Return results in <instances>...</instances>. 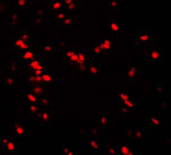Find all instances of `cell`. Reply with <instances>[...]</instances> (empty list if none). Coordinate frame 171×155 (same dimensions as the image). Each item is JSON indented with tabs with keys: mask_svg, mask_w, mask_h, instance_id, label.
Segmentation results:
<instances>
[{
	"mask_svg": "<svg viewBox=\"0 0 171 155\" xmlns=\"http://www.w3.org/2000/svg\"><path fill=\"white\" fill-rule=\"evenodd\" d=\"M154 31L153 29H141L137 31V38L136 43L139 47H152L154 45Z\"/></svg>",
	"mask_w": 171,
	"mask_h": 155,
	"instance_id": "1",
	"label": "cell"
},
{
	"mask_svg": "<svg viewBox=\"0 0 171 155\" xmlns=\"http://www.w3.org/2000/svg\"><path fill=\"white\" fill-rule=\"evenodd\" d=\"M0 144L2 146V149L5 151V153L8 155H15L17 154V148L18 145L14 139H10L8 137H1Z\"/></svg>",
	"mask_w": 171,
	"mask_h": 155,
	"instance_id": "2",
	"label": "cell"
},
{
	"mask_svg": "<svg viewBox=\"0 0 171 155\" xmlns=\"http://www.w3.org/2000/svg\"><path fill=\"white\" fill-rule=\"evenodd\" d=\"M78 58V50L74 47H65V53H64V64L65 65H74L77 64Z\"/></svg>",
	"mask_w": 171,
	"mask_h": 155,
	"instance_id": "3",
	"label": "cell"
},
{
	"mask_svg": "<svg viewBox=\"0 0 171 155\" xmlns=\"http://www.w3.org/2000/svg\"><path fill=\"white\" fill-rule=\"evenodd\" d=\"M148 63H162L164 62V54L161 48H154L147 53Z\"/></svg>",
	"mask_w": 171,
	"mask_h": 155,
	"instance_id": "4",
	"label": "cell"
},
{
	"mask_svg": "<svg viewBox=\"0 0 171 155\" xmlns=\"http://www.w3.org/2000/svg\"><path fill=\"white\" fill-rule=\"evenodd\" d=\"M54 117V112L51 109H42L38 115V120H39V124L41 125H47L48 123H50V121Z\"/></svg>",
	"mask_w": 171,
	"mask_h": 155,
	"instance_id": "5",
	"label": "cell"
},
{
	"mask_svg": "<svg viewBox=\"0 0 171 155\" xmlns=\"http://www.w3.org/2000/svg\"><path fill=\"white\" fill-rule=\"evenodd\" d=\"M25 64H26V67H28L29 72H30V73H33L34 71L39 67L40 65L45 64V59H43V56H42V55H37L33 59H31L30 62L25 63Z\"/></svg>",
	"mask_w": 171,
	"mask_h": 155,
	"instance_id": "6",
	"label": "cell"
},
{
	"mask_svg": "<svg viewBox=\"0 0 171 155\" xmlns=\"http://www.w3.org/2000/svg\"><path fill=\"white\" fill-rule=\"evenodd\" d=\"M10 133L16 139H23L24 137L26 136V130L22 125H20L18 122H15L14 124H12V132Z\"/></svg>",
	"mask_w": 171,
	"mask_h": 155,
	"instance_id": "7",
	"label": "cell"
},
{
	"mask_svg": "<svg viewBox=\"0 0 171 155\" xmlns=\"http://www.w3.org/2000/svg\"><path fill=\"white\" fill-rule=\"evenodd\" d=\"M37 55H38L37 54V49H36V48H30V49L23 50L22 54L18 56V59L24 63H28V62H30L31 59H33Z\"/></svg>",
	"mask_w": 171,
	"mask_h": 155,
	"instance_id": "8",
	"label": "cell"
},
{
	"mask_svg": "<svg viewBox=\"0 0 171 155\" xmlns=\"http://www.w3.org/2000/svg\"><path fill=\"white\" fill-rule=\"evenodd\" d=\"M101 47L103 53L105 54H109L111 50H112V46H113V42H112V38L109 37V38H101Z\"/></svg>",
	"mask_w": 171,
	"mask_h": 155,
	"instance_id": "9",
	"label": "cell"
},
{
	"mask_svg": "<svg viewBox=\"0 0 171 155\" xmlns=\"http://www.w3.org/2000/svg\"><path fill=\"white\" fill-rule=\"evenodd\" d=\"M10 41L13 42V45L14 46H16L21 51H23V50H26V49H30L31 47L29 46V43L28 42H25V41H23L22 39H20V38H12L10 39Z\"/></svg>",
	"mask_w": 171,
	"mask_h": 155,
	"instance_id": "10",
	"label": "cell"
},
{
	"mask_svg": "<svg viewBox=\"0 0 171 155\" xmlns=\"http://www.w3.org/2000/svg\"><path fill=\"white\" fill-rule=\"evenodd\" d=\"M119 154L122 155H133L136 154V147L135 146H129V145H121L119 146Z\"/></svg>",
	"mask_w": 171,
	"mask_h": 155,
	"instance_id": "11",
	"label": "cell"
},
{
	"mask_svg": "<svg viewBox=\"0 0 171 155\" xmlns=\"http://www.w3.org/2000/svg\"><path fill=\"white\" fill-rule=\"evenodd\" d=\"M128 78L130 82H136L138 79V66L137 65H131L128 70Z\"/></svg>",
	"mask_w": 171,
	"mask_h": 155,
	"instance_id": "12",
	"label": "cell"
},
{
	"mask_svg": "<svg viewBox=\"0 0 171 155\" xmlns=\"http://www.w3.org/2000/svg\"><path fill=\"white\" fill-rule=\"evenodd\" d=\"M148 125L151 127H164V122L163 120L159 116H155V115H152L148 117Z\"/></svg>",
	"mask_w": 171,
	"mask_h": 155,
	"instance_id": "13",
	"label": "cell"
},
{
	"mask_svg": "<svg viewBox=\"0 0 171 155\" xmlns=\"http://www.w3.org/2000/svg\"><path fill=\"white\" fill-rule=\"evenodd\" d=\"M120 31V22L117 18H111L109 20V32L112 34H117Z\"/></svg>",
	"mask_w": 171,
	"mask_h": 155,
	"instance_id": "14",
	"label": "cell"
},
{
	"mask_svg": "<svg viewBox=\"0 0 171 155\" xmlns=\"http://www.w3.org/2000/svg\"><path fill=\"white\" fill-rule=\"evenodd\" d=\"M63 7H64V5H63V1H58V0H53V1H50V2L48 4V8L53 9V10H54V12H56V13H59V12H62Z\"/></svg>",
	"mask_w": 171,
	"mask_h": 155,
	"instance_id": "15",
	"label": "cell"
},
{
	"mask_svg": "<svg viewBox=\"0 0 171 155\" xmlns=\"http://www.w3.org/2000/svg\"><path fill=\"white\" fill-rule=\"evenodd\" d=\"M90 147L91 149L93 151V153H98V151L101 149V139L98 137H95L93 136L91 140H90Z\"/></svg>",
	"mask_w": 171,
	"mask_h": 155,
	"instance_id": "16",
	"label": "cell"
},
{
	"mask_svg": "<svg viewBox=\"0 0 171 155\" xmlns=\"http://www.w3.org/2000/svg\"><path fill=\"white\" fill-rule=\"evenodd\" d=\"M90 57L88 55L81 51V50H78V58H77V65L78 64H81V63H86V62H89Z\"/></svg>",
	"mask_w": 171,
	"mask_h": 155,
	"instance_id": "17",
	"label": "cell"
},
{
	"mask_svg": "<svg viewBox=\"0 0 171 155\" xmlns=\"http://www.w3.org/2000/svg\"><path fill=\"white\" fill-rule=\"evenodd\" d=\"M38 114H39V106H37L36 104L29 105V116L33 117V116H37Z\"/></svg>",
	"mask_w": 171,
	"mask_h": 155,
	"instance_id": "18",
	"label": "cell"
},
{
	"mask_svg": "<svg viewBox=\"0 0 171 155\" xmlns=\"http://www.w3.org/2000/svg\"><path fill=\"white\" fill-rule=\"evenodd\" d=\"M33 93H36L37 96H42L45 90H43V87L41 85H32V90H31Z\"/></svg>",
	"mask_w": 171,
	"mask_h": 155,
	"instance_id": "19",
	"label": "cell"
},
{
	"mask_svg": "<svg viewBox=\"0 0 171 155\" xmlns=\"http://www.w3.org/2000/svg\"><path fill=\"white\" fill-rule=\"evenodd\" d=\"M101 125L103 128H107L109 125V114L107 113H103L101 115Z\"/></svg>",
	"mask_w": 171,
	"mask_h": 155,
	"instance_id": "20",
	"label": "cell"
},
{
	"mask_svg": "<svg viewBox=\"0 0 171 155\" xmlns=\"http://www.w3.org/2000/svg\"><path fill=\"white\" fill-rule=\"evenodd\" d=\"M137 105H138V103H137V101L136 99H128V101H125V105L123 106H125L128 109H133L137 107Z\"/></svg>",
	"mask_w": 171,
	"mask_h": 155,
	"instance_id": "21",
	"label": "cell"
},
{
	"mask_svg": "<svg viewBox=\"0 0 171 155\" xmlns=\"http://www.w3.org/2000/svg\"><path fill=\"white\" fill-rule=\"evenodd\" d=\"M26 99H28L29 105H33V104H36V103H37V95H36V93H33L32 91H29L28 95H26Z\"/></svg>",
	"mask_w": 171,
	"mask_h": 155,
	"instance_id": "22",
	"label": "cell"
},
{
	"mask_svg": "<svg viewBox=\"0 0 171 155\" xmlns=\"http://www.w3.org/2000/svg\"><path fill=\"white\" fill-rule=\"evenodd\" d=\"M18 38L22 39V40L25 41V42H28L29 39H30V35L28 34V32L25 31L24 29H20V30H18Z\"/></svg>",
	"mask_w": 171,
	"mask_h": 155,
	"instance_id": "23",
	"label": "cell"
},
{
	"mask_svg": "<svg viewBox=\"0 0 171 155\" xmlns=\"http://www.w3.org/2000/svg\"><path fill=\"white\" fill-rule=\"evenodd\" d=\"M55 80L54 74H49V73H45L42 75V83H50Z\"/></svg>",
	"mask_w": 171,
	"mask_h": 155,
	"instance_id": "24",
	"label": "cell"
},
{
	"mask_svg": "<svg viewBox=\"0 0 171 155\" xmlns=\"http://www.w3.org/2000/svg\"><path fill=\"white\" fill-rule=\"evenodd\" d=\"M77 4H78L77 1H72V0H64V1H63V5L67 8V9H71V10L77 7Z\"/></svg>",
	"mask_w": 171,
	"mask_h": 155,
	"instance_id": "25",
	"label": "cell"
},
{
	"mask_svg": "<svg viewBox=\"0 0 171 155\" xmlns=\"http://www.w3.org/2000/svg\"><path fill=\"white\" fill-rule=\"evenodd\" d=\"M43 54L45 55H54L55 54V48L54 45H46L43 47Z\"/></svg>",
	"mask_w": 171,
	"mask_h": 155,
	"instance_id": "26",
	"label": "cell"
},
{
	"mask_svg": "<svg viewBox=\"0 0 171 155\" xmlns=\"http://www.w3.org/2000/svg\"><path fill=\"white\" fill-rule=\"evenodd\" d=\"M99 70H101V66H99V65H97V64H96V65L90 64V65H89V69H88V72L91 73L93 75H96V74L99 72Z\"/></svg>",
	"mask_w": 171,
	"mask_h": 155,
	"instance_id": "27",
	"label": "cell"
},
{
	"mask_svg": "<svg viewBox=\"0 0 171 155\" xmlns=\"http://www.w3.org/2000/svg\"><path fill=\"white\" fill-rule=\"evenodd\" d=\"M89 62H86V63H81V64H78L77 66H78V72H81V73H83V72H87L88 69H89Z\"/></svg>",
	"mask_w": 171,
	"mask_h": 155,
	"instance_id": "28",
	"label": "cell"
},
{
	"mask_svg": "<svg viewBox=\"0 0 171 155\" xmlns=\"http://www.w3.org/2000/svg\"><path fill=\"white\" fill-rule=\"evenodd\" d=\"M4 85H6L7 89H10V88L13 87V85H14V79H13V77H12V75H8V77L5 79V81H4Z\"/></svg>",
	"mask_w": 171,
	"mask_h": 155,
	"instance_id": "29",
	"label": "cell"
},
{
	"mask_svg": "<svg viewBox=\"0 0 171 155\" xmlns=\"http://www.w3.org/2000/svg\"><path fill=\"white\" fill-rule=\"evenodd\" d=\"M37 13H38V24L37 25H40L45 22V13H43V10H38Z\"/></svg>",
	"mask_w": 171,
	"mask_h": 155,
	"instance_id": "30",
	"label": "cell"
},
{
	"mask_svg": "<svg viewBox=\"0 0 171 155\" xmlns=\"http://www.w3.org/2000/svg\"><path fill=\"white\" fill-rule=\"evenodd\" d=\"M145 129L144 128H138L137 129V131H136V136H137V138L138 139H143L144 137H145Z\"/></svg>",
	"mask_w": 171,
	"mask_h": 155,
	"instance_id": "31",
	"label": "cell"
},
{
	"mask_svg": "<svg viewBox=\"0 0 171 155\" xmlns=\"http://www.w3.org/2000/svg\"><path fill=\"white\" fill-rule=\"evenodd\" d=\"M18 22V15H17V13H16L15 10L12 13V16H10V23L12 25H16Z\"/></svg>",
	"mask_w": 171,
	"mask_h": 155,
	"instance_id": "32",
	"label": "cell"
},
{
	"mask_svg": "<svg viewBox=\"0 0 171 155\" xmlns=\"http://www.w3.org/2000/svg\"><path fill=\"white\" fill-rule=\"evenodd\" d=\"M63 26L64 28H71L72 26V18L71 17H65L63 21Z\"/></svg>",
	"mask_w": 171,
	"mask_h": 155,
	"instance_id": "33",
	"label": "cell"
},
{
	"mask_svg": "<svg viewBox=\"0 0 171 155\" xmlns=\"http://www.w3.org/2000/svg\"><path fill=\"white\" fill-rule=\"evenodd\" d=\"M91 51H93V54L95 55H101V54H104L103 53V50H101V45H97V46H95L91 49Z\"/></svg>",
	"mask_w": 171,
	"mask_h": 155,
	"instance_id": "34",
	"label": "cell"
},
{
	"mask_svg": "<svg viewBox=\"0 0 171 155\" xmlns=\"http://www.w3.org/2000/svg\"><path fill=\"white\" fill-rule=\"evenodd\" d=\"M63 154L72 155L73 154V147H72V146H65V147L63 148Z\"/></svg>",
	"mask_w": 171,
	"mask_h": 155,
	"instance_id": "35",
	"label": "cell"
},
{
	"mask_svg": "<svg viewBox=\"0 0 171 155\" xmlns=\"http://www.w3.org/2000/svg\"><path fill=\"white\" fill-rule=\"evenodd\" d=\"M106 152L109 153V154H119V148L117 147H112V146H109V147L106 148Z\"/></svg>",
	"mask_w": 171,
	"mask_h": 155,
	"instance_id": "36",
	"label": "cell"
},
{
	"mask_svg": "<svg viewBox=\"0 0 171 155\" xmlns=\"http://www.w3.org/2000/svg\"><path fill=\"white\" fill-rule=\"evenodd\" d=\"M128 111H129V109H127L125 106H122V107H120V116H121V117H125V116H127V114H128Z\"/></svg>",
	"mask_w": 171,
	"mask_h": 155,
	"instance_id": "37",
	"label": "cell"
},
{
	"mask_svg": "<svg viewBox=\"0 0 171 155\" xmlns=\"http://www.w3.org/2000/svg\"><path fill=\"white\" fill-rule=\"evenodd\" d=\"M37 83V77L34 75V74H32L31 73V75H30V78H29V85H36Z\"/></svg>",
	"mask_w": 171,
	"mask_h": 155,
	"instance_id": "38",
	"label": "cell"
},
{
	"mask_svg": "<svg viewBox=\"0 0 171 155\" xmlns=\"http://www.w3.org/2000/svg\"><path fill=\"white\" fill-rule=\"evenodd\" d=\"M119 4H120V1H119V0H111V1H109V7H111V8H117V7H119Z\"/></svg>",
	"mask_w": 171,
	"mask_h": 155,
	"instance_id": "39",
	"label": "cell"
},
{
	"mask_svg": "<svg viewBox=\"0 0 171 155\" xmlns=\"http://www.w3.org/2000/svg\"><path fill=\"white\" fill-rule=\"evenodd\" d=\"M65 17V10H62V12H59V13H57V15L55 16V18L56 20H62Z\"/></svg>",
	"mask_w": 171,
	"mask_h": 155,
	"instance_id": "40",
	"label": "cell"
},
{
	"mask_svg": "<svg viewBox=\"0 0 171 155\" xmlns=\"http://www.w3.org/2000/svg\"><path fill=\"white\" fill-rule=\"evenodd\" d=\"M48 103H49V99L48 98H46V97H42L41 99H40V104H41V106H46V105H48Z\"/></svg>",
	"mask_w": 171,
	"mask_h": 155,
	"instance_id": "41",
	"label": "cell"
},
{
	"mask_svg": "<svg viewBox=\"0 0 171 155\" xmlns=\"http://www.w3.org/2000/svg\"><path fill=\"white\" fill-rule=\"evenodd\" d=\"M26 4H28V2H26L25 0H23V1L21 0V1H18V2H17V7H18V8H25V7H26Z\"/></svg>",
	"mask_w": 171,
	"mask_h": 155,
	"instance_id": "42",
	"label": "cell"
},
{
	"mask_svg": "<svg viewBox=\"0 0 171 155\" xmlns=\"http://www.w3.org/2000/svg\"><path fill=\"white\" fill-rule=\"evenodd\" d=\"M10 70L13 71V72H17V66H16V64L14 62H12L10 63Z\"/></svg>",
	"mask_w": 171,
	"mask_h": 155,
	"instance_id": "43",
	"label": "cell"
},
{
	"mask_svg": "<svg viewBox=\"0 0 171 155\" xmlns=\"http://www.w3.org/2000/svg\"><path fill=\"white\" fill-rule=\"evenodd\" d=\"M164 88L162 85H156L155 87H154V90H156V91H162Z\"/></svg>",
	"mask_w": 171,
	"mask_h": 155,
	"instance_id": "44",
	"label": "cell"
}]
</instances>
